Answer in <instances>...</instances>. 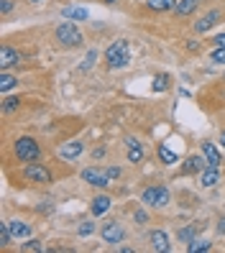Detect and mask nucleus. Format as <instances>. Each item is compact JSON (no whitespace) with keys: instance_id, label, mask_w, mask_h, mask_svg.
I'll use <instances>...</instances> for the list:
<instances>
[{"instance_id":"nucleus-1","label":"nucleus","mask_w":225,"mask_h":253,"mask_svg":"<svg viewBox=\"0 0 225 253\" xmlns=\"http://www.w3.org/2000/svg\"><path fill=\"white\" fill-rule=\"evenodd\" d=\"M105 62H108L110 69H123L128 67L131 62V49H128V41H115L108 46V51H105Z\"/></svg>"},{"instance_id":"nucleus-2","label":"nucleus","mask_w":225,"mask_h":253,"mask_svg":"<svg viewBox=\"0 0 225 253\" xmlns=\"http://www.w3.org/2000/svg\"><path fill=\"white\" fill-rule=\"evenodd\" d=\"M13 148H16V156L21 161H39V156H41V148L31 136H21Z\"/></svg>"},{"instance_id":"nucleus-3","label":"nucleus","mask_w":225,"mask_h":253,"mask_svg":"<svg viewBox=\"0 0 225 253\" xmlns=\"http://www.w3.org/2000/svg\"><path fill=\"white\" fill-rule=\"evenodd\" d=\"M56 41L62 46H77V43H82V34L72 23H62V26H56Z\"/></svg>"},{"instance_id":"nucleus-4","label":"nucleus","mask_w":225,"mask_h":253,"mask_svg":"<svg viewBox=\"0 0 225 253\" xmlns=\"http://www.w3.org/2000/svg\"><path fill=\"white\" fill-rule=\"evenodd\" d=\"M23 176H26L28 182H34V184H49V182H51L49 169L41 167V164H36V161H28V164H26Z\"/></svg>"},{"instance_id":"nucleus-5","label":"nucleus","mask_w":225,"mask_h":253,"mask_svg":"<svg viewBox=\"0 0 225 253\" xmlns=\"http://www.w3.org/2000/svg\"><path fill=\"white\" fill-rule=\"evenodd\" d=\"M169 189L167 187H148V189H143V195H141V200L146 202V205H151V207H164V205H169Z\"/></svg>"},{"instance_id":"nucleus-6","label":"nucleus","mask_w":225,"mask_h":253,"mask_svg":"<svg viewBox=\"0 0 225 253\" xmlns=\"http://www.w3.org/2000/svg\"><path fill=\"white\" fill-rule=\"evenodd\" d=\"M100 235H102L105 243H121L123 238H126V230L121 228V222L110 220V222H105V225L100 228Z\"/></svg>"},{"instance_id":"nucleus-7","label":"nucleus","mask_w":225,"mask_h":253,"mask_svg":"<svg viewBox=\"0 0 225 253\" xmlns=\"http://www.w3.org/2000/svg\"><path fill=\"white\" fill-rule=\"evenodd\" d=\"M82 182L102 189V187L110 184V176H108V171H100V169H85V171H82Z\"/></svg>"},{"instance_id":"nucleus-8","label":"nucleus","mask_w":225,"mask_h":253,"mask_svg":"<svg viewBox=\"0 0 225 253\" xmlns=\"http://www.w3.org/2000/svg\"><path fill=\"white\" fill-rule=\"evenodd\" d=\"M82 151H85V143L82 141H67V143L59 146V156H62L64 161H74Z\"/></svg>"},{"instance_id":"nucleus-9","label":"nucleus","mask_w":225,"mask_h":253,"mask_svg":"<svg viewBox=\"0 0 225 253\" xmlns=\"http://www.w3.org/2000/svg\"><path fill=\"white\" fill-rule=\"evenodd\" d=\"M205 167H207V159L205 156H189L182 164V174H200Z\"/></svg>"},{"instance_id":"nucleus-10","label":"nucleus","mask_w":225,"mask_h":253,"mask_svg":"<svg viewBox=\"0 0 225 253\" xmlns=\"http://www.w3.org/2000/svg\"><path fill=\"white\" fill-rule=\"evenodd\" d=\"M21 62V54L16 51V49H10V46H3L0 49V69H8L10 64H18Z\"/></svg>"},{"instance_id":"nucleus-11","label":"nucleus","mask_w":225,"mask_h":253,"mask_svg":"<svg viewBox=\"0 0 225 253\" xmlns=\"http://www.w3.org/2000/svg\"><path fill=\"white\" fill-rule=\"evenodd\" d=\"M148 241H151V248L154 251H164V253H167L172 246H169V235L167 233H164V230H154L151 235H148Z\"/></svg>"},{"instance_id":"nucleus-12","label":"nucleus","mask_w":225,"mask_h":253,"mask_svg":"<svg viewBox=\"0 0 225 253\" xmlns=\"http://www.w3.org/2000/svg\"><path fill=\"white\" fill-rule=\"evenodd\" d=\"M218 21H220V13H218V10H210L205 18H200L197 23H194V31H197V34H205V31H210V28H213Z\"/></svg>"},{"instance_id":"nucleus-13","label":"nucleus","mask_w":225,"mask_h":253,"mask_svg":"<svg viewBox=\"0 0 225 253\" xmlns=\"http://www.w3.org/2000/svg\"><path fill=\"white\" fill-rule=\"evenodd\" d=\"M200 182H202V187H215V184L220 182L218 167H205V169L200 171Z\"/></svg>"},{"instance_id":"nucleus-14","label":"nucleus","mask_w":225,"mask_h":253,"mask_svg":"<svg viewBox=\"0 0 225 253\" xmlns=\"http://www.w3.org/2000/svg\"><path fill=\"white\" fill-rule=\"evenodd\" d=\"M202 154H205V159H207V167H220L223 156H220V151H218V148L210 143V141L202 143Z\"/></svg>"},{"instance_id":"nucleus-15","label":"nucleus","mask_w":225,"mask_h":253,"mask_svg":"<svg viewBox=\"0 0 225 253\" xmlns=\"http://www.w3.org/2000/svg\"><path fill=\"white\" fill-rule=\"evenodd\" d=\"M90 210H92V215H105L110 210V197L108 195H97L92 200V205H90Z\"/></svg>"},{"instance_id":"nucleus-16","label":"nucleus","mask_w":225,"mask_h":253,"mask_svg":"<svg viewBox=\"0 0 225 253\" xmlns=\"http://www.w3.org/2000/svg\"><path fill=\"white\" fill-rule=\"evenodd\" d=\"M194 8H197V0H177L174 13H177V16H189Z\"/></svg>"},{"instance_id":"nucleus-17","label":"nucleus","mask_w":225,"mask_h":253,"mask_svg":"<svg viewBox=\"0 0 225 253\" xmlns=\"http://www.w3.org/2000/svg\"><path fill=\"white\" fill-rule=\"evenodd\" d=\"M8 225H10L13 238H28L31 235V228H28L26 222H21V220H13V222H8Z\"/></svg>"},{"instance_id":"nucleus-18","label":"nucleus","mask_w":225,"mask_h":253,"mask_svg":"<svg viewBox=\"0 0 225 253\" xmlns=\"http://www.w3.org/2000/svg\"><path fill=\"white\" fill-rule=\"evenodd\" d=\"M62 16L69 18V21H85L90 13H87L85 8H64V10H62Z\"/></svg>"},{"instance_id":"nucleus-19","label":"nucleus","mask_w":225,"mask_h":253,"mask_svg":"<svg viewBox=\"0 0 225 253\" xmlns=\"http://www.w3.org/2000/svg\"><path fill=\"white\" fill-rule=\"evenodd\" d=\"M18 84V80L16 77H13V74H8V72H3V74H0V92H8V90H13V87H16Z\"/></svg>"},{"instance_id":"nucleus-20","label":"nucleus","mask_w":225,"mask_h":253,"mask_svg":"<svg viewBox=\"0 0 225 253\" xmlns=\"http://www.w3.org/2000/svg\"><path fill=\"white\" fill-rule=\"evenodd\" d=\"M13 241V233H10V225L8 222H0V248H8Z\"/></svg>"},{"instance_id":"nucleus-21","label":"nucleus","mask_w":225,"mask_h":253,"mask_svg":"<svg viewBox=\"0 0 225 253\" xmlns=\"http://www.w3.org/2000/svg\"><path fill=\"white\" fill-rule=\"evenodd\" d=\"M177 0H148V8L151 10H174Z\"/></svg>"},{"instance_id":"nucleus-22","label":"nucleus","mask_w":225,"mask_h":253,"mask_svg":"<svg viewBox=\"0 0 225 253\" xmlns=\"http://www.w3.org/2000/svg\"><path fill=\"white\" fill-rule=\"evenodd\" d=\"M159 159H161L164 164H169V167H172V164H177V161H179V159H177V154L172 151L169 146H159Z\"/></svg>"},{"instance_id":"nucleus-23","label":"nucleus","mask_w":225,"mask_h":253,"mask_svg":"<svg viewBox=\"0 0 225 253\" xmlns=\"http://www.w3.org/2000/svg\"><path fill=\"white\" fill-rule=\"evenodd\" d=\"M169 87V74H159V77H154V84H151V90L159 92V90H167Z\"/></svg>"},{"instance_id":"nucleus-24","label":"nucleus","mask_w":225,"mask_h":253,"mask_svg":"<svg viewBox=\"0 0 225 253\" xmlns=\"http://www.w3.org/2000/svg\"><path fill=\"white\" fill-rule=\"evenodd\" d=\"M177 238H179L182 243H189V241H194V225H187V228H182V230L177 233Z\"/></svg>"},{"instance_id":"nucleus-25","label":"nucleus","mask_w":225,"mask_h":253,"mask_svg":"<svg viewBox=\"0 0 225 253\" xmlns=\"http://www.w3.org/2000/svg\"><path fill=\"white\" fill-rule=\"evenodd\" d=\"M187 251H189V253H200V251H210V243H207V241H189Z\"/></svg>"},{"instance_id":"nucleus-26","label":"nucleus","mask_w":225,"mask_h":253,"mask_svg":"<svg viewBox=\"0 0 225 253\" xmlns=\"http://www.w3.org/2000/svg\"><path fill=\"white\" fill-rule=\"evenodd\" d=\"M128 161H133V164H141V161H143V148H141V146H136V148H128Z\"/></svg>"},{"instance_id":"nucleus-27","label":"nucleus","mask_w":225,"mask_h":253,"mask_svg":"<svg viewBox=\"0 0 225 253\" xmlns=\"http://www.w3.org/2000/svg\"><path fill=\"white\" fill-rule=\"evenodd\" d=\"M18 105H21V100H18V97H5V100H3V110H5V113L18 110Z\"/></svg>"},{"instance_id":"nucleus-28","label":"nucleus","mask_w":225,"mask_h":253,"mask_svg":"<svg viewBox=\"0 0 225 253\" xmlns=\"http://www.w3.org/2000/svg\"><path fill=\"white\" fill-rule=\"evenodd\" d=\"M210 59H213L215 64H225V46H218L213 54H210Z\"/></svg>"},{"instance_id":"nucleus-29","label":"nucleus","mask_w":225,"mask_h":253,"mask_svg":"<svg viewBox=\"0 0 225 253\" xmlns=\"http://www.w3.org/2000/svg\"><path fill=\"white\" fill-rule=\"evenodd\" d=\"M95 59H97V51H90V54H87V59H85V62H82V67H80V69H82V72H87L90 67L95 64Z\"/></svg>"},{"instance_id":"nucleus-30","label":"nucleus","mask_w":225,"mask_h":253,"mask_svg":"<svg viewBox=\"0 0 225 253\" xmlns=\"http://www.w3.org/2000/svg\"><path fill=\"white\" fill-rule=\"evenodd\" d=\"M92 233H95V222H82V225H80V235L82 238L92 235Z\"/></svg>"},{"instance_id":"nucleus-31","label":"nucleus","mask_w":225,"mask_h":253,"mask_svg":"<svg viewBox=\"0 0 225 253\" xmlns=\"http://www.w3.org/2000/svg\"><path fill=\"white\" fill-rule=\"evenodd\" d=\"M23 251L36 253V251H41V243H39V241H28V243H23Z\"/></svg>"},{"instance_id":"nucleus-32","label":"nucleus","mask_w":225,"mask_h":253,"mask_svg":"<svg viewBox=\"0 0 225 253\" xmlns=\"http://www.w3.org/2000/svg\"><path fill=\"white\" fill-rule=\"evenodd\" d=\"M105 171H108L110 179H118V176H121V167H110V169H105Z\"/></svg>"},{"instance_id":"nucleus-33","label":"nucleus","mask_w":225,"mask_h":253,"mask_svg":"<svg viewBox=\"0 0 225 253\" xmlns=\"http://www.w3.org/2000/svg\"><path fill=\"white\" fill-rule=\"evenodd\" d=\"M0 10H3V13H10V10H13V3H10V0H3V3H0Z\"/></svg>"},{"instance_id":"nucleus-34","label":"nucleus","mask_w":225,"mask_h":253,"mask_svg":"<svg viewBox=\"0 0 225 253\" xmlns=\"http://www.w3.org/2000/svg\"><path fill=\"white\" fill-rule=\"evenodd\" d=\"M133 217H136V222H146V220H148V215H146L143 210H138V212L133 215Z\"/></svg>"},{"instance_id":"nucleus-35","label":"nucleus","mask_w":225,"mask_h":253,"mask_svg":"<svg viewBox=\"0 0 225 253\" xmlns=\"http://www.w3.org/2000/svg\"><path fill=\"white\" fill-rule=\"evenodd\" d=\"M126 146H128V148H136V146H141V143L133 138V136H128V138H126Z\"/></svg>"},{"instance_id":"nucleus-36","label":"nucleus","mask_w":225,"mask_h":253,"mask_svg":"<svg viewBox=\"0 0 225 253\" xmlns=\"http://www.w3.org/2000/svg\"><path fill=\"white\" fill-rule=\"evenodd\" d=\"M213 41H215V46H225V34H218Z\"/></svg>"},{"instance_id":"nucleus-37","label":"nucleus","mask_w":225,"mask_h":253,"mask_svg":"<svg viewBox=\"0 0 225 253\" xmlns=\"http://www.w3.org/2000/svg\"><path fill=\"white\" fill-rule=\"evenodd\" d=\"M218 233H223V235H225V217L218 222Z\"/></svg>"},{"instance_id":"nucleus-38","label":"nucleus","mask_w":225,"mask_h":253,"mask_svg":"<svg viewBox=\"0 0 225 253\" xmlns=\"http://www.w3.org/2000/svg\"><path fill=\"white\" fill-rule=\"evenodd\" d=\"M220 141H223V148H225V130H223V136H220Z\"/></svg>"},{"instance_id":"nucleus-39","label":"nucleus","mask_w":225,"mask_h":253,"mask_svg":"<svg viewBox=\"0 0 225 253\" xmlns=\"http://www.w3.org/2000/svg\"><path fill=\"white\" fill-rule=\"evenodd\" d=\"M105 3H115V0H105Z\"/></svg>"},{"instance_id":"nucleus-40","label":"nucleus","mask_w":225,"mask_h":253,"mask_svg":"<svg viewBox=\"0 0 225 253\" xmlns=\"http://www.w3.org/2000/svg\"><path fill=\"white\" fill-rule=\"evenodd\" d=\"M31 3H41V0H31Z\"/></svg>"}]
</instances>
